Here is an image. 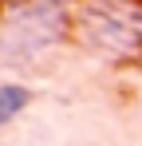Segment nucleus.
Listing matches in <instances>:
<instances>
[{
    "mask_svg": "<svg viewBox=\"0 0 142 146\" xmlns=\"http://www.w3.org/2000/svg\"><path fill=\"white\" fill-rule=\"evenodd\" d=\"M75 36V12L63 0H12L0 12V63L12 71L40 67Z\"/></svg>",
    "mask_w": 142,
    "mask_h": 146,
    "instance_id": "f257e3e1",
    "label": "nucleus"
},
{
    "mask_svg": "<svg viewBox=\"0 0 142 146\" xmlns=\"http://www.w3.org/2000/svg\"><path fill=\"white\" fill-rule=\"evenodd\" d=\"M75 40L103 59H142V0H79Z\"/></svg>",
    "mask_w": 142,
    "mask_h": 146,
    "instance_id": "f03ea898",
    "label": "nucleus"
},
{
    "mask_svg": "<svg viewBox=\"0 0 142 146\" xmlns=\"http://www.w3.org/2000/svg\"><path fill=\"white\" fill-rule=\"evenodd\" d=\"M28 107H32V91H28L24 83L4 79V83H0V130H4V126H12Z\"/></svg>",
    "mask_w": 142,
    "mask_h": 146,
    "instance_id": "7ed1b4c3",
    "label": "nucleus"
}]
</instances>
